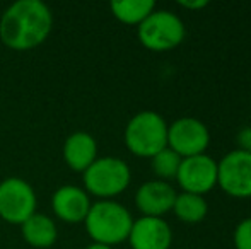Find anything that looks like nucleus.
<instances>
[{
	"label": "nucleus",
	"instance_id": "nucleus-1",
	"mask_svg": "<svg viewBox=\"0 0 251 249\" xmlns=\"http://www.w3.org/2000/svg\"><path fill=\"white\" fill-rule=\"evenodd\" d=\"M53 14L40 0H17L0 17V40L16 51L33 50L47 41Z\"/></svg>",
	"mask_w": 251,
	"mask_h": 249
},
{
	"label": "nucleus",
	"instance_id": "nucleus-2",
	"mask_svg": "<svg viewBox=\"0 0 251 249\" xmlns=\"http://www.w3.org/2000/svg\"><path fill=\"white\" fill-rule=\"evenodd\" d=\"M84 224L94 243L111 248L123 241H128L133 217L122 203L113 200H101L91 205Z\"/></svg>",
	"mask_w": 251,
	"mask_h": 249
},
{
	"label": "nucleus",
	"instance_id": "nucleus-3",
	"mask_svg": "<svg viewBox=\"0 0 251 249\" xmlns=\"http://www.w3.org/2000/svg\"><path fill=\"white\" fill-rule=\"evenodd\" d=\"M168 121L155 111H140L125 126V145L133 156L152 159L168 147Z\"/></svg>",
	"mask_w": 251,
	"mask_h": 249
},
{
	"label": "nucleus",
	"instance_id": "nucleus-4",
	"mask_svg": "<svg viewBox=\"0 0 251 249\" xmlns=\"http://www.w3.org/2000/svg\"><path fill=\"white\" fill-rule=\"evenodd\" d=\"M137 36L144 48L151 51H169L178 48L185 41L186 27L181 17L166 9L154 12L137 27Z\"/></svg>",
	"mask_w": 251,
	"mask_h": 249
},
{
	"label": "nucleus",
	"instance_id": "nucleus-5",
	"mask_svg": "<svg viewBox=\"0 0 251 249\" xmlns=\"http://www.w3.org/2000/svg\"><path fill=\"white\" fill-rule=\"evenodd\" d=\"M132 171L120 157H98L84 171V186L91 195L111 200L130 186Z\"/></svg>",
	"mask_w": 251,
	"mask_h": 249
},
{
	"label": "nucleus",
	"instance_id": "nucleus-6",
	"mask_svg": "<svg viewBox=\"0 0 251 249\" xmlns=\"http://www.w3.org/2000/svg\"><path fill=\"white\" fill-rule=\"evenodd\" d=\"M36 213V193L27 181L7 178L0 183V217L9 224L23 226Z\"/></svg>",
	"mask_w": 251,
	"mask_h": 249
},
{
	"label": "nucleus",
	"instance_id": "nucleus-7",
	"mask_svg": "<svg viewBox=\"0 0 251 249\" xmlns=\"http://www.w3.org/2000/svg\"><path fill=\"white\" fill-rule=\"evenodd\" d=\"M210 145V132L199 118L183 116L168 126V147L181 159L205 154Z\"/></svg>",
	"mask_w": 251,
	"mask_h": 249
},
{
	"label": "nucleus",
	"instance_id": "nucleus-8",
	"mask_svg": "<svg viewBox=\"0 0 251 249\" xmlns=\"http://www.w3.org/2000/svg\"><path fill=\"white\" fill-rule=\"evenodd\" d=\"M217 186L232 198H251V154H226L217 162Z\"/></svg>",
	"mask_w": 251,
	"mask_h": 249
},
{
	"label": "nucleus",
	"instance_id": "nucleus-9",
	"mask_svg": "<svg viewBox=\"0 0 251 249\" xmlns=\"http://www.w3.org/2000/svg\"><path fill=\"white\" fill-rule=\"evenodd\" d=\"M176 181L183 193L205 196L217 186V160L207 154L181 159Z\"/></svg>",
	"mask_w": 251,
	"mask_h": 249
},
{
	"label": "nucleus",
	"instance_id": "nucleus-10",
	"mask_svg": "<svg viewBox=\"0 0 251 249\" xmlns=\"http://www.w3.org/2000/svg\"><path fill=\"white\" fill-rule=\"evenodd\" d=\"M128 243L132 249H171V226L159 217H140L133 220Z\"/></svg>",
	"mask_w": 251,
	"mask_h": 249
},
{
	"label": "nucleus",
	"instance_id": "nucleus-11",
	"mask_svg": "<svg viewBox=\"0 0 251 249\" xmlns=\"http://www.w3.org/2000/svg\"><path fill=\"white\" fill-rule=\"evenodd\" d=\"M176 189L166 181L151 180L140 184L135 193V205L142 217H162L173 210L176 200Z\"/></svg>",
	"mask_w": 251,
	"mask_h": 249
},
{
	"label": "nucleus",
	"instance_id": "nucleus-12",
	"mask_svg": "<svg viewBox=\"0 0 251 249\" xmlns=\"http://www.w3.org/2000/svg\"><path fill=\"white\" fill-rule=\"evenodd\" d=\"M89 195L79 186L65 184L60 186L51 196V206L53 212L58 219L69 224H79L84 222L91 208Z\"/></svg>",
	"mask_w": 251,
	"mask_h": 249
},
{
	"label": "nucleus",
	"instance_id": "nucleus-13",
	"mask_svg": "<svg viewBox=\"0 0 251 249\" xmlns=\"http://www.w3.org/2000/svg\"><path fill=\"white\" fill-rule=\"evenodd\" d=\"M63 159L70 169L84 173L98 159V143L87 132H75L63 143Z\"/></svg>",
	"mask_w": 251,
	"mask_h": 249
},
{
	"label": "nucleus",
	"instance_id": "nucleus-14",
	"mask_svg": "<svg viewBox=\"0 0 251 249\" xmlns=\"http://www.w3.org/2000/svg\"><path fill=\"white\" fill-rule=\"evenodd\" d=\"M23 229V237L29 246L38 249L51 248L56 241V226L50 217L43 213H34L26 222L21 226Z\"/></svg>",
	"mask_w": 251,
	"mask_h": 249
},
{
	"label": "nucleus",
	"instance_id": "nucleus-15",
	"mask_svg": "<svg viewBox=\"0 0 251 249\" xmlns=\"http://www.w3.org/2000/svg\"><path fill=\"white\" fill-rule=\"evenodd\" d=\"M109 9L120 23L139 27L155 10V2L152 0H115L109 3Z\"/></svg>",
	"mask_w": 251,
	"mask_h": 249
},
{
	"label": "nucleus",
	"instance_id": "nucleus-16",
	"mask_svg": "<svg viewBox=\"0 0 251 249\" xmlns=\"http://www.w3.org/2000/svg\"><path fill=\"white\" fill-rule=\"evenodd\" d=\"M173 213L183 224H200L207 217L208 205L205 196L192 195V193H178L173 205Z\"/></svg>",
	"mask_w": 251,
	"mask_h": 249
},
{
	"label": "nucleus",
	"instance_id": "nucleus-17",
	"mask_svg": "<svg viewBox=\"0 0 251 249\" xmlns=\"http://www.w3.org/2000/svg\"><path fill=\"white\" fill-rule=\"evenodd\" d=\"M179 164H181V157L176 152H173L169 147H166L164 150L157 152L151 159L152 173L155 174V178L159 181H166V183H169L171 180H176Z\"/></svg>",
	"mask_w": 251,
	"mask_h": 249
},
{
	"label": "nucleus",
	"instance_id": "nucleus-18",
	"mask_svg": "<svg viewBox=\"0 0 251 249\" xmlns=\"http://www.w3.org/2000/svg\"><path fill=\"white\" fill-rule=\"evenodd\" d=\"M232 243L236 249H251V217H246L236 226L232 234Z\"/></svg>",
	"mask_w": 251,
	"mask_h": 249
},
{
	"label": "nucleus",
	"instance_id": "nucleus-19",
	"mask_svg": "<svg viewBox=\"0 0 251 249\" xmlns=\"http://www.w3.org/2000/svg\"><path fill=\"white\" fill-rule=\"evenodd\" d=\"M236 142H238V149L243 152L251 154V126H245L238 132L236 135Z\"/></svg>",
	"mask_w": 251,
	"mask_h": 249
},
{
	"label": "nucleus",
	"instance_id": "nucleus-20",
	"mask_svg": "<svg viewBox=\"0 0 251 249\" xmlns=\"http://www.w3.org/2000/svg\"><path fill=\"white\" fill-rule=\"evenodd\" d=\"M207 5V0H179V7H183L186 10H201Z\"/></svg>",
	"mask_w": 251,
	"mask_h": 249
},
{
	"label": "nucleus",
	"instance_id": "nucleus-21",
	"mask_svg": "<svg viewBox=\"0 0 251 249\" xmlns=\"http://www.w3.org/2000/svg\"><path fill=\"white\" fill-rule=\"evenodd\" d=\"M86 249H113L109 246H104V244H98V243H93L91 246H87Z\"/></svg>",
	"mask_w": 251,
	"mask_h": 249
}]
</instances>
